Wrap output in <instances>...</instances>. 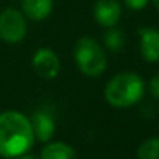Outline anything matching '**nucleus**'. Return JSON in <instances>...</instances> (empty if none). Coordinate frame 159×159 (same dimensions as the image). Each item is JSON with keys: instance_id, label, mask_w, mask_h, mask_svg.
<instances>
[{"instance_id": "obj_1", "label": "nucleus", "mask_w": 159, "mask_h": 159, "mask_svg": "<svg viewBox=\"0 0 159 159\" xmlns=\"http://www.w3.org/2000/svg\"><path fill=\"white\" fill-rule=\"evenodd\" d=\"M31 119L19 111L0 113V156L14 159L28 153L34 144Z\"/></svg>"}, {"instance_id": "obj_2", "label": "nucleus", "mask_w": 159, "mask_h": 159, "mask_svg": "<svg viewBox=\"0 0 159 159\" xmlns=\"http://www.w3.org/2000/svg\"><path fill=\"white\" fill-rule=\"evenodd\" d=\"M105 101L114 108H128L144 96V80L134 73L116 74L105 87Z\"/></svg>"}, {"instance_id": "obj_3", "label": "nucleus", "mask_w": 159, "mask_h": 159, "mask_svg": "<svg viewBox=\"0 0 159 159\" xmlns=\"http://www.w3.org/2000/svg\"><path fill=\"white\" fill-rule=\"evenodd\" d=\"M74 60L77 68L90 77L101 76L107 68V54L104 48L91 37H82L74 45Z\"/></svg>"}, {"instance_id": "obj_4", "label": "nucleus", "mask_w": 159, "mask_h": 159, "mask_svg": "<svg viewBox=\"0 0 159 159\" xmlns=\"http://www.w3.org/2000/svg\"><path fill=\"white\" fill-rule=\"evenodd\" d=\"M26 36L25 16L14 9L6 8L0 12V39L6 43H19Z\"/></svg>"}, {"instance_id": "obj_5", "label": "nucleus", "mask_w": 159, "mask_h": 159, "mask_svg": "<svg viewBox=\"0 0 159 159\" xmlns=\"http://www.w3.org/2000/svg\"><path fill=\"white\" fill-rule=\"evenodd\" d=\"M33 68L43 79H54L60 73V59L53 50L40 48L33 56Z\"/></svg>"}, {"instance_id": "obj_6", "label": "nucleus", "mask_w": 159, "mask_h": 159, "mask_svg": "<svg viewBox=\"0 0 159 159\" xmlns=\"http://www.w3.org/2000/svg\"><path fill=\"white\" fill-rule=\"evenodd\" d=\"M94 19L101 26L111 28L120 19V5L117 0H98L94 5Z\"/></svg>"}, {"instance_id": "obj_7", "label": "nucleus", "mask_w": 159, "mask_h": 159, "mask_svg": "<svg viewBox=\"0 0 159 159\" xmlns=\"http://www.w3.org/2000/svg\"><path fill=\"white\" fill-rule=\"evenodd\" d=\"M139 48L144 60L155 63L159 62V30L141 28L139 30Z\"/></svg>"}, {"instance_id": "obj_8", "label": "nucleus", "mask_w": 159, "mask_h": 159, "mask_svg": "<svg viewBox=\"0 0 159 159\" xmlns=\"http://www.w3.org/2000/svg\"><path fill=\"white\" fill-rule=\"evenodd\" d=\"M33 130H34V138L40 142H50L56 131V124H54L53 116L47 111H37L31 117Z\"/></svg>"}, {"instance_id": "obj_9", "label": "nucleus", "mask_w": 159, "mask_h": 159, "mask_svg": "<svg viewBox=\"0 0 159 159\" xmlns=\"http://www.w3.org/2000/svg\"><path fill=\"white\" fill-rule=\"evenodd\" d=\"M23 14L36 22L47 19L53 11V0H22Z\"/></svg>"}, {"instance_id": "obj_10", "label": "nucleus", "mask_w": 159, "mask_h": 159, "mask_svg": "<svg viewBox=\"0 0 159 159\" xmlns=\"http://www.w3.org/2000/svg\"><path fill=\"white\" fill-rule=\"evenodd\" d=\"M40 159H77V155L65 142H51L42 148Z\"/></svg>"}, {"instance_id": "obj_11", "label": "nucleus", "mask_w": 159, "mask_h": 159, "mask_svg": "<svg viewBox=\"0 0 159 159\" xmlns=\"http://www.w3.org/2000/svg\"><path fill=\"white\" fill-rule=\"evenodd\" d=\"M104 45H105L107 50H110L113 53L120 51L124 48V45H125V34H124V31L119 30V28H114V26L108 28L107 33L104 34Z\"/></svg>"}, {"instance_id": "obj_12", "label": "nucleus", "mask_w": 159, "mask_h": 159, "mask_svg": "<svg viewBox=\"0 0 159 159\" xmlns=\"http://www.w3.org/2000/svg\"><path fill=\"white\" fill-rule=\"evenodd\" d=\"M138 159H159V138L144 141L138 148Z\"/></svg>"}, {"instance_id": "obj_13", "label": "nucleus", "mask_w": 159, "mask_h": 159, "mask_svg": "<svg viewBox=\"0 0 159 159\" xmlns=\"http://www.w3.org/2000/svg\"><path fill=\"white\" fill-rule=\"evenodd\" d=\"M150 0H124V3L127 5V8L133 9V11H141L147 6Z\"/></svg>"}, {"instance_id": "obj_14", "label": "nucleus", "mask_w": 159, "mask_h": 159, "mask_svg": "<svg viewBox=\"0 0 159 159\" xmlns=\"http://www.w3.org/2000/svg\"><path fill=\"white\" fill-rule=\"evenodd\" d=\"M150 93L159 99V73L158 74H155L153 77H152V80H150Z\"/></svg>"}, {"instance_id": "obj_15", "label": "nucleus", "mask_w": 159, "mask_h": 159, "mask_svg": "<svg viewBox=\"0 0 159 159\" xmlns=\"http://www.w3.org/2000/svg\"><path fill=\"white\" fill-rule=\"evenodd\" d=\"M14 159H37V158H34L33 155H22V156H17V158H14Z\"/></svg>"}, {"instance_id": "obj_16", "label": "nucleus", "mask_w": 159, "mask_h": 159, "mask_svg": "<svg viewBox=\"0 0 159 159\" xmlns=\"http://www.w3.org/2000/svg\"><path fill=\"white\" fill-rule=\"evenodd\" d=\"M152 2H153V5H155V8H156V9H158V11H159V0H152Z\"/></svg>"}]
</instances>
